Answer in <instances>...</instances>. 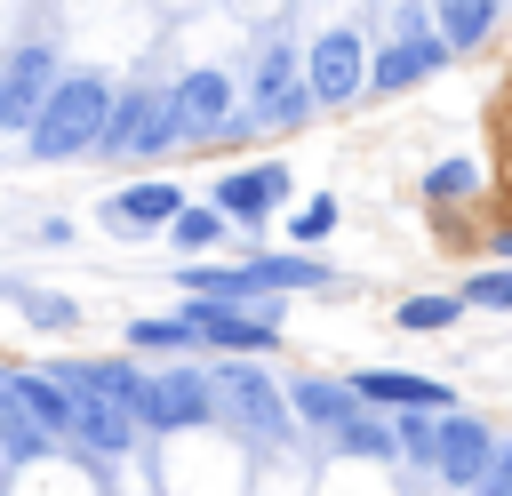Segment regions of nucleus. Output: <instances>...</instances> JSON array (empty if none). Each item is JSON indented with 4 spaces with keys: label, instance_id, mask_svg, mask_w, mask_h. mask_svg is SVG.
Segmentation results:
<instances>
[{
    "label": "nucleus",
    "instance_id": "nucleus-1",
    "mask_svg": "<svg viewBox=\"0 0 512 496\" xmlns=\"http://www.w3.org/2000/svg\"><path fill=\"white\" fill-rule=\"evenodd\" d=\"M112 96H120V88H112L96 64H64L56 88H48V104H40L32 128H24V160H32V168L88 160L96 136H104V120H112Z\"/></svg>",
    "mask_w": 512,
    "mask_h": 496
},
{
    "label": "nucleus",
    "instance_id": "nucleus-2",
    "mask_svg": "<svg viewBox=\"0 0 512 496\" xmlns=\"http://www.w3.org/2000/svg\"><path fill=\"white\" fill-rule=\"evenodd\" d=\"M320 112V96H312V80H304V48L288 40V32H264L256 40V64H248V80H240V128L248 136H288V128H304Z\"/></svg>",
    "mask_w": 512,
    "mask_h": 496
},
{
    "label": "nucleus",
    "instance_id": "nucleus-3",
    "mask_svg": "<svg viewBox=\"0 0 512 496\" xmlns=\"http://www.w3.org/2000/svg\"><path fill=\"white\" fill-rule=\"evenodd\" d=\"M216 424H232V432H240V440H256V448L296 440L288 384H272V376H264V360H248V352H216Z\"/></svg>",
    "mask_w": 512,
    "mask_h": 496
},
{
    "label": "nucleus",
    "instance_id": "nucleus-4",
    "mask_svg": "<svg viewBox=\"0 0 512 496\" xmlns=\"http://www.w3.org/2000/svg\"><path fill=\"white\" fill-rule=\"evenodd\" d=\"M160 152H184L168 80H128V88L112 96L104 136H96V160H160Z\"/></svg>",
    "mask_w": 512,
    "mask_h": 496
},
{
    "label": "nucleus",
    "instance_id": "nucleus-5",
    "mask_svg": "<svg viewBox=\"0 0 512 496\" xmlns=\"http://www.w3.org/2000/svg\"><path fill=\"white\" fill-rule=\"evenodd\" d=\"M168 104H176L184 152H208V144H224V136H248V128H240V80L216 72V64L176 72V80H168Z\"/></svg>",
    "mask_w": 512,
    "mask_h": 496
},
{
    "label": "nucleus",
    "instance_id": "nucleus-6",
    "mask_svg": "<svg viewBox=\"0 0 512 496\" xmlns=\"http://www.w3.org/2000/svg\"><path fill=\"white\" fill-rule=\"evenodd\" d=\"M136 424H144L152 440L216 424V368H192V360H160V368H152V384H144V408H136Z\"/></svg>",
    "mask_w": 512,
    "mask_h": 496
},
{
    "label": "nucleus",
    "instance_id": "nucleus-7",
    "mask_svg": "<svg viewBox=\"0 0 512 496\" xmlns=\"http://www.w3.org/2000/svg\"><path fill=\"white\" fill-rule=\"evenodd\" d=\"M304 80L320 96V112H352L368 96V32L360 24H320L304 48Z\"/></svg>",
    "mask_w": 512,
    "mask_h": 496
},
{
    "label": "nucleus",
    "instance_id": "nucleus-8",
    "mask_svg": "<svg viewBox=\"0 0 512 496\" xmlns=\"http://www.w3.org/2000/svg\"><path fill=\"white\" fill-rule=\"evenodd\" d=\"M288 192H296V176H288V160H248V168H216V184H208V200L240 224V240H256L280 208H288Z\"/></svg>",
    "mask_w": 512,
    "mask_h": 496
},
{
    "label": "nucleus",
    "instance_id": "nucleus-9",
    "mask_svg": "<svg viewBox=\"0 0 512 496\" xmlns=\"http://www.w3.org/2000/svg\"><path fill=\"white\" fill-rule=\"evenodd\" d=\"M176 312L200 328V344H208V352H248V360H264V352H280V344H288V336L272 328V304H216V296H184Z\"/></svg>",
    "mask_w": 512,
    "mask_h": 496
},
{
    "label": "nucleus",
    "instance_id": "nucleus-10",
    "mask_svg": "<svg viewBox=\"0 0 512 496\" xmlns=\"http://www.w3.org/2000/svg\"><path fill=\"white\" fill-rule=\"evenodd\" d=\"M192 192L184 184H168V176H136V184H120V192H104L96 200V224L104 232H120V240H160L168 224H176V208H184Z\"/></svg>",
    "mask_w": 512,
    "mask_h": 496
},
{
    "label": "nucleus",
    "instance_id": "nucleus-11",
    "mask_svg": "<svg viewBox=\"0 0 512 496\" xmlns=\"http://www.w3.org/2000/svg\"><path fill=\"white\" fill-rule=\"evenodd\" d=\"M56 72H64V56L40 48V40H16V48L0 56V136H24V128H32V112L48 104Z\"/></svg>",
    "mask_w": 512,
    "mask_h": 496
},
{
    "label": "nucleus",
    "instance_id": "nucleus-12",
    "mask_svg": "<svg viewBox=\"0 0 512 496\" xmlns=\"http://www.w3.org/2000/svg\"><path fill=\"white\" fill-rule=\"evenodd\" d=\"M448 56H456V48H448L440 24H432V32H392V40L368 48V96H408V88L432 80Z\"/></svg>",
    "mask_w": 512,
    "mask_h": 496
},
{
    "label": "nucleus",
    "instance_id": "nucleus-13",
    "mask_svg": "<svg viewBox=\"0 0 512 496\" xmlns=\"http://www.w3.org/2000/svg\"><path fill=\"white\" fill-rule=\"evenodd\" d=\"M488 456H496L488 416H472V408H440V472H432V480H448V488H480V480H488Z\"/></svg>",
    "mask_w": 512,
    "mask_h": 496
},
{
    "label": "nucleus",
    "instance_id": "nucleus-14",
    "mask_svg": "<svg viewBox=\"0 0 512 496\" xmlns=\"http://www.w3.org/2000/svg\"><path fill=\"white\" fill-rule=\"evenodd\" d=\"M352 392L384 416L400 408H456V384L448 376H408V368H352Z\"/></svg>",
    "mask_w": 512,
    "mask_h": 496
},
{
    "label": "nucleus",
    "instance_id": "nucleus-15",
    "mask_svg": "<svg viewBox=\"0 0 512 496\" xmlns=\"http://www.w3.org/2000/svg\"><path fill=\"white\" fill-rule=\"evenodd\" d=\"M16 400H24V416L64 448V440H80V400L64 392V376L56 368H32V360H16Z\"/></svg>",
    "mask_w": 512,
    "mask_h": 496
},
{
    "label": "nucleus",
    "instance_id": "nucleus-16",
    "mask_svg": "<svg viewBox=\"0 0 512 496\" xmlns=\"http://www.w3.org/2000/svg\"><path fill=\"white\" fill-rule=\"evenodd\" d=\"M288 408L296 424H320V432H344L368 400L352 392V376H288Z\"/></svg>",
    "mask_w": 512,
    "mask_h": 496
},
{
    "label": "nucleus",
    "instance_id": "nucleus-17",
    "mask_svg": "<svg viewBox=\"0 0 512 496\" xmlns=\"http://www.w3.org/2000/svg\"><path fill=\"white\" fill-rule=\"evenodd\" d=\"M0 456L8 464H40V456H56V440L24 416V400H16V360H0Z\"/></svg>",
    "mask_w": 512,
    "mask_h": 496
},
{
    "label": "nucleus",
    "instance_id": "nucleus-18",
    "mask_svg": "<svg viewBox=\"0 0 512 496\" xmlns=\"http://www.w3.org/2000/svg\"><path fill=\"white\" fill-rule=\"evenodd\" d=\"M0 304H16L40 336H72L80 328V304L72 296H56V288H32V280H16V272H0Z\"/></svg>",
    "mask_w": 512,
    "mask_h": 496
},
{
    "label": "nucleus",
    "instance_id": "nucleus-19",
    "mask_svg": "<svg viewBox=\"0 0 512 496\" xmlns=\"http://www.w3.org/2000/svg\"><path fill=\"white\" fill-rule=\"evenodd\" d=\"M120 336H128V352H144V360H184V352L200 344V328H192L184 312H136Z\"/></svg>",
    "mask_w": 512,
    "mask_h": 496
},
{
    "label": "nucleus",
    "instance_id": "nucleus-20",
    "mask_svg": "<svg viewBox=\"0 0 512 496\" xmlns=\"http://www.w3.org/2000/svg\"><path fill=\"white\" fill-rule=\"evenodd\" d=\"M504 8H512V0H432V16H440V32H448L456 56H464V48H488L496 24H504Z\"/></svg>",
    "mask_w": 512,
    "mask_h": 496
},
{
    "label": "nucleus",
    "instance_id": "nucleus-21",
    "mask_svg": "<svg viewBox=\"0 0 512 496\" xmlns=\"http://www.w3.org/2000/svg\"><path fill=\"white\" fill-rule=\"evenodd\" d=\"M224 232H240V224H232L216 200H184V208H176V224H168L160 240H168L176 256H208V248H224Z\"/></svg>",
    "mask_w": 512,
    "mask_h": 496
},
{
    "label": "nucleus",
    "instance_id": "nucleus-22",
    "mask_svg": "<svg viewBox=\"0 0 512 496\" xmlns=\"http://www.w3.org/2000/svg\"><path fill=\"white\" fill-rule=\"evenodd\" d=\"M144 384H152V360H144V352H104V360H96V392H104L112 408L136 416V408H144ZM136 432H144V424H136Z\"/></svg>",
    "mask_w": 512,
    "mask_h": 496
},
{
    "label": "nucleus",
    "instance_id": "nucleus-23",
    "mask_svg": "<svg viewBox=\"0 0 512 496\" xmlns=\"http://www.w3.org/2000/svg\"><path fill=\"white\" fill-rule=\"evenodd\" d=\"M80 448H96V456H128V448H136V416L112 408V400H80Z\"/></svg>",
    "mask_w": 512,
    "mask_h": 496
},
{
    "label": "nucleus",
    "instance_id": "nucleus-24",
    "mask_svg": "<svg viewBox=\"0 0 512 496\" xmlns=\"http://www.w3.org/2000/svg\"><path fill=\"white\" fill-rule=\"evenodd\" d=\"M336 448H344L352 464H392V456H400V432H392V416H384V408H360V416L336 432Z\"/></svg>",
    "mask_w": 512,
    "mask_h": 496
},
{
    "label": "nucleus",
    "instance_id": "nucleus-25",
    "mask_svg": "<svg viewBox=\"0 0 512 496\" xmlns=\"http://www.w3.org/2000/svg\"><path fill=\"white\" fill-rule=\"evenodd\" d=\"M480 184H488V168H480L472 152H456V160H432V168H424V200H432V208H456V200H472Z\"/></svg>",
    "mask_w": 512,
    "mask_h": 496
},
{
    "label": "nucleus",
    "instance_id": "nucleus-26",
    "mask_svg": "<svg viewBox=\"0 0 512 496\" xmlns=\"http://www.w3.org/2000/svg\"><path fill=\"white\" fill-rule=\"evenodd\" d=\"M392 432H400V456L416 472H440V408H400Z\"/></svg>",
    "mask_w": 512,
    "mask_h": 496
},
{
    "label": "nucleus",
    "instance_id": "nucleus-27",
    "mask_svg": "<svg viewBox=\"0 0 512 496\" xmlns=\"http://www.w3.org/2000/svg\"><path fill=\"white\" fill-rule=\"evenodd\" d=\"M408 336H440V328H456L464 320V296L448 288V296H400V312H392Z\"/></svg>",
    "mask_w": 512,
    "mask_h": 496
},
{
    "label": "nucleus",
    "instance_id": "nucleus-28",
    "mask_svg": "<svg viewBox=\"0 0 512 496\" xmlns=\"http://www.w3.org/2000/svg\"><path fill=\"white\" fill-rule=\"evenodd\" d=\"M456 296H464V312H512V264H496V272H464Z\"/></svg>",
    "mask_w": 512,
    "mask_h": 496
},
{
    "label": "nucleus",
    "instance_id": "nucleus-29",
    "mask_svg": "<svg viewBox=\"0 0 512 496\" xmlns=\"http://www.w3.org/2000/svg\"><path fill=\"white\" fill-rule=\"evenodd\" d=\"M336 224H344V200H328V192H312V200H304V208L288 216V240H296V248H312V240H328Z\"/></svg>",
    "mask_w": 512,
    "mask_h": 496
},
{
    "label": "nucleus",
    "instance_id": "nucleus-30",
    "mask_svg": "<svg viewBox=\"0 0 512 496\" xmlns=\"http://www.w3.org/2000/svg\"><path fill=\"white\" fill-rule=\"evenodd\" d=\"M480 248H488V256H496V264H512V224H496V232H488V240H480Z\"/></svg>",
    "mask_w": 512,
    "mask_h": 496
},
{
    "label": "nucleus",
    "instance_id": "nucleus-31",
    "mask_svg": "<svg viewBox=\"0 0 512 496\" xmlns=\"http://www.w3.org/2000/svg\"><path fill=\"white\" fill-rule=\"evenodd\" d=\"M472 496H512V472H488V480H480Z\"/></svg>",
    "mask_w": 512,
    "mask_h": 496
},
{
    "label": "nucleus",
    "instance_id": "nucleus-32",
    "mask_svg": "<svg viewBox=\"0 0 512 496\" xmlns=\"http://www.w3.org/2000/svg\"><path fill=\"white\" fill-rule=\"evenodd\" d=\"M488 472H512V440L496 432V456H488Z\"/></svg>",
    "mask_w": 512,
    "mask_h": 496
},
{
    "label": "nucleus",
    "instance_id": "nucleus-33",
    "mask_svg": "<svg viewBox=\"0 0 512 496\" xmlns=\"http://www.w3.org/2000/svg\"><path fill=\"white\" fill-rule=\"evenodd\" d=\"M0 464H8V456H0Z\"/></svg>",
    "mask_w": 512,
    "mask_h": 496
}]
</instances>
